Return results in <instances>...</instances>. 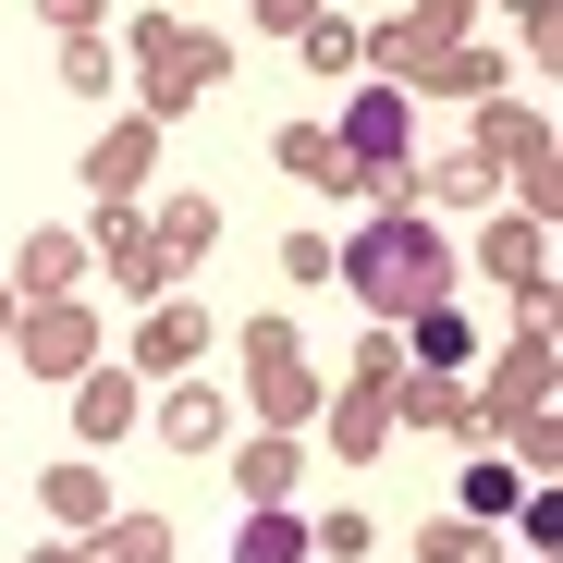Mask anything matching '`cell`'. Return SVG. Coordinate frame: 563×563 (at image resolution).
Instances as JSON below:
<instances>
[{"instance_id":"obj_2","label":"cell","mask_w":563,"mask_h":563,"mask_svg":"<svg viewBox=\"0 0 563 563\" xmlns=\"http://www.w3.org/2000/svg\"><path fill=\"white\" fill-rule=\"evenodd\" d=\"M343 147L355 159H405V99H393V86H367V99L343 111Z\"/></svg>"},{"instance_id":"obj_3","label":"cell","mask_w":563,"mask_h":563,"mask_svg":"<svg viewBox=\"0 0 563 563\" xmlns=\"http://www.w3.org/2000/svg\"><path fill=\"white\" fill-rule=\"evenodd\" d=\"M295 551H307V527H295V515H257V527H245V551H233V563H295Z\"/></svg>"},{"instance_id":"obj_1","label":"cell","mask_w":563,"mask_h":563,"mask_svg":"<svg viewBox=\"0 0 563 563\" xmlns=\"http://www.w3.org/2000/svg\"><path fill=\"white\" fill-rule=\"evenodd\" d=\"M343 282H355L367 307H393V319H405V307H441V245H429L417 221H367V233L343 245Z\"/></svg>"},{"instance_id":"obj_4","label":"cell","mask_w":563,"mask_h":563,"mask_svg":"<svg viewBox=\"0 0 563 563\" xmlns=\"http://www.w3.org/2000/svg\"><path fill=\"white\" fill-rule=\"evenodd\" d=\"M417 343H429V355L453 367V355H465V319H453V307H417Z\"/></svg>"}]
</instances>
